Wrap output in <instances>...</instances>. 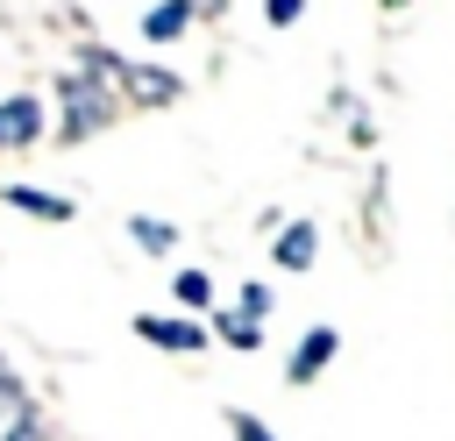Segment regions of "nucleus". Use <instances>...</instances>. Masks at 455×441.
<instances>
[{
    "instance_id": "obj_15",
    "label": "nucleus",
    "mask_w": 455,
    "mask_h": 441,
    "mask_svg": "<svg viewBox=\"0 0 455 441\" xmlns=\"http://www.w3.org/2000/svg\"><path fill=\"white\" fill-rule=\"evenodd\" d=\"M0 441H57V434H50V420H43V413H21V420H7V427H0Z\"/></svg>"
},
{
    "instance_id": "obj_10",
    "label": "nucleus",
    "mask_w": 455,
    "mask_h": 441,
    "mask_svg": "<svg viewBox=\"0 0 455 441\" xmlns=\"http://www.w3.org/2000/svg\"><path fill=\"white\" fill-rule=\"evenodd\" d=\"M171 299H178V313H213V270L206 263H185L171 277Z\"/></svg>"
},
{
    "instance_id": "obj_8",
    "label": "nucleus",
    "mask_w": 455,
    "mask_h": 441,
    "mask_svg": "<svg viewBox=\"0 0 455 441\" xmlns=\"http://www.w3.org/2000/svg\"><path fill=\"white\" fill-rule=\"evenodd\" d=\"M270 263H277V270H313V263H320V228H313V220H284V228L270 235Z\"/></svg>"
},
{
    "instance_id": "obj_13",
    "label": "nucleus",
    "mask_w": 455,
    "mask_h": 441,
    "mask_svg": "<svg viewBox=\"0 0 455 441\" xmlns=\"http://www.w3.org/2000/svg\"><path fill=\"white\" fill-rule=\"evenodd\" d=\"M220 420H228V434H235V441H277V434H270V427H263V420H256L249 405H228Z\"/></svg>"
},
{
    "instance_id": "obj_12",
    "label": "nucleus",
    "mask_w": 455,
    "mask_h": 441,
    "mask_svg": "<svg viewBox=\"0 0 455 441\" xmlns=\"http://www.w3.org/2000/svg\"><path fill=\"white\" fill-rule=\"evenodd\" d=\"M21 413H36V398H28V377H21V370L0 356V427H7V420H21Z\"/></svg>"
},
{
    "instance_id": "obj_3",
    "label": "nucleus",
    "mask_w": 455,
    "mask_h": 441,
    "mask_svg": "<svg viewBox=\"0 0 455 441\" xmlns=\"http://www.w3.org/2000/svg\"><path fill=\"white\" fill-rule=\"evenodd\" d=\"M36 142H50V107L28 85L21 92H0V156H21Z\"/></svg>"
},
{
    "instance_id": "obj_6",
    "label": "nucleus",
    "mask_w": 455,
    "mask_h": 441,
    "mask_svg": "<svg viewBox=\"0 0 455 441\" xmlns=\"http://www.w3.org/2000/svg\"><path fill=\"white\" fill-rule=\"evenodd\" d=\"M192 21H199V0H149V7L135 14V36H142L149 50H171Z\"/></svg>"
},
{
    "instance_id": "obj_11",
    "label": "nucleus",
    "mask_w": 455,
    "mask_h": 441,
    "mask_svg": "<svg viewBox=\"0 0 455 441\" xmlns=\"http://www.w3.org/2000/svg\"><path fill=\"white\" fill-rule=\"evenodd\" d=\"M128 242H135L142 256H171V249H178V228H171L164 213H128Z\"/></svg>"
},
{
    "instance_id": "obj_5",
    "label": "nucleus",
    "mask_w": 455,
    "mask_h": 441,
    "mask_svg": "<svg viewBox=\"0 0 455 441\" xmlns=\"http://www.w3.org/2000/svg\"><path fill=\"white\" fill-rule=\"evenodd\" d=\"M0 206H14V213H28V220H50V228L78 220V199H71V192H50V185H21V178H0Z\"/></svg>"
},
{
    "instance_id": "obj_17",
    "label": "nucleus",
    "mask_w": 455,
    "mask_h": 441,
    "mask_svg": "<svg viewBox=\"0 0 455 441\" xmlns=\"http://www.w3.org/2000/svg\"><path fill=\"white\" fill-rule=\"evenodd\" d=\"M377 7H391V14H398V7H412V0H377Z\"/></svg>"
},
{
    "instance_id": "obj_9",
    "label": "nucleus",
    "mask_w": 455,
    "mask_h": 441,
    "mask_svg": "<svg viewBox=\"0 0 455 441\" xmlns=\"http://www.w3.org/2000/svg\"><path fill=\"white\" fill-rule=\"evenodd\" d=\"M206 327H213V341H220V349H235V356H256V349H263V320H256V313H242V306H213V313H206Z\"/></svg>"
},
{
    "instance_id": "obj_7",
    "label": "nucleus",
    "mask_w": 455,
    "mask_h": 441,
    "mask_svg": "<svg viewBox=\"0 0 455 441\" xmlns=\"http://www.w3.org/2000/svg\"><path fill=\"white\" fill-rule=\"evenodd\" d=\"M121 92H128L135 107H171V100H185V78L164 71V64H128V71H121Z\"/></svg>"
},
{
    "instance_id": "obj_1",
    "label": "nucleus",
    "mask_w": 455,
    "mask_h": 441,
    "mask_svg": "<svg viewBox=\"0 0 455 441\" xmlns=\"http://www.w3.org/2000/svg\"><path fill=\"white\" fill-rule=\"evenodd\" d=\"M114 114H121V92H114V78H100V71H64L57 78V128H50V142H92V135H107L114 128Z\"/></svg>"
},
{
    "instance_id": "obj_4",
    "label": "nucleus",
    "mask_w": 455,
    "mask_h": 441,
    "mask_svg": "<svg viewBox=\"0 0 455 441\" xmlns=\"http://www.w3.org/2000/svg\"><path fill=\"white\" fill-rule=\"evenodd\" d=\"M334 356H341V327H327V320H320V327H306V334H299V349L284 356V384H291V391H306Z\"/></svg>"
},
{
    "instance_id": "obj_14",
    "label": "nucleus",
    "mask_w": 455,
    "mask_h": 441,
    "mask_svg": "<svg viewBox=\"0 0 455 441\" xmlns=\"http://www.w3.org/2000/svg\"><path fill=\"white\" fill-rule=\"evenodd\" d=\"M235 306H242V313H256V320H270V313H277V292H270V285H256V277H249V285H242V292H235Z\"/></svg>"
},
{
    "instance_id": "obj_2",
    "label": "nucleus",
    "mask_w": 455,
    "mask_h": 441,
    "mask_svg": "<svg viewBox=\"0 0 455 441\" xmlns=\"http://www.w3.org/2000/svg\"><path fill=\"white\" fill-rule=\"evenodd\" d=\"M128 327H135L149 349H164V356H206V349H213L206 313H135Z\"/></svg>"
},
{
    "instance_id": "obj_16",
    "label": "nucleus",
    "mask_w": 455,
    "mask_h": 441,
    "mask_svg": "<svg viewBox=\"0 0 455 441\" xmlns=\"http://www.w3.org/2000/svg\"><path fill=\"white\" fill-rule=\"evenodd\" d=\"M263 21L270 28H299L306 21V0H263Z\"/></svg>"
}]
</instances>
